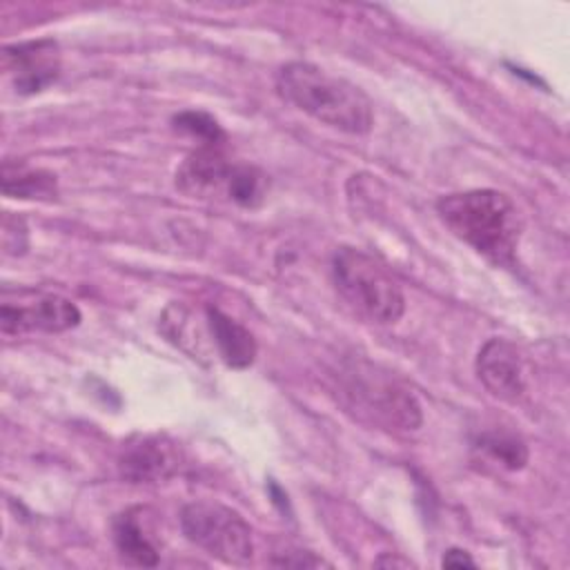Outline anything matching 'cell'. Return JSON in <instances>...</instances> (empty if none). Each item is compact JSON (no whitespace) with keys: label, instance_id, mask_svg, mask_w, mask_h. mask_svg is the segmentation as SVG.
I'll return each mask as SVG.
<instances>
[{"label":"cell","instance_id":"cell-15","mask_svg":"<svg viewBox=\"0 0 570 570\" xmlns=\"http://www.w3.org/2000/svg\"><path fill=\"white\" fill-rule=\"evenodd\" d=\"M267 176L254 165H234L227 198L240 207H258L267 196Z\"/></svg>","mask_w":570,"mask_h":570},{"label":"cell","instance_id":"cell-16","mask_svg":"<svg viewBox=\"0 0 570 570\" xmlns=\"http://www.w3.org/2000/svg\"><path fill=\"white\" fill-rule=\"evenodd\" d=\"M174 129L200 140V145H223L225 142V131L218 125V120L205 111L187 109L180 111L171 118Z\"/></svg>","mask_w":570,"mask_h":570},{"label":"cell","instance_id":"cell-17","mask_svg":"<svg viewBox=\"0 0 570 570\" xmlns=\"http://www.w3.org/2000/svg\"><path fill=\"white\" fill-rule=\"evenodd\" d=\"M441 563L445 566V568H474L476 563H474V559L465 552V550H459V548H450L445 554H443V559H441Z\"/></svg>","mask_w":570,"mask_h":570},{"label":"cell","instance_id":"cell-3","mask_svg":"<svg viewBox=\"0 0 570 570\" xmlns=\"http://www.w3.org/2000/svg\"><path fill=\"white\" fill-rule=\"evenodd\" d=\"M332 278L345 303L372 323L392 325L405 312V296L399 283L361 249H336L332 258Z\"/></svg>","mask_w":570,"mask_h":570},{"label":"cell","instance_id":"cell-11","mask_svg":"<svg viewBox=\"0 0 570 570\" xmlns=\"http://www.w3.org/2000/svg\"><path fill=\"white\" fill-rule=\"evenodd\" d=\"M205 323L212 343L216 345V354L227 367L245 370L254 363L258 345L254 334L245 325H240L236 318L214 305L205 307Z\"/></svg>","mask_w":570,"mask_h":570},{"label":"cell","instance_id":"cell-6","mask_svg":"<svg viewBox=\"0 0 570 570\" xmlns=\"http://www.w3.org/2000/svg\"><path fill=\"white\" fill-rule=\"evenodd\" d=\"M183 452L167 434H136L118 454V472L127 483H160L180 468Z\"/></svg>","mask_w":570,"mask_h":570},{"label":"cell","instance_id":"cell-14","mask_svg":"<svg viewBox=\"0 0 570 570\" xmlns=\"http://www.w3.org/2000/svg\"><path fill=\"white\" fill-rule=\"evenodd\" d=\"M474 448L483 452L488 459H492L503 470H521L528 463V445L525 441L510 430L492 428L483 430L474 439Z\"/></svg>","mask_w":570,"mask_h":570},{"label":"cell","instance_id":"cell-9","mask_svg":"<svg viewBox=\"0 0 570 570\" xmlns=\"http://www.w3.org/2000/svg\"><path fill=\"white\" fill-rule=\"evenodd\" d=\"M474 372L483 387L508 403H517L525 392V370L521 354L508 338H488L474 361Z\"/></svg>","mask_w":570,"mask_h":570},{"label":"cell","instance_id":"cell-5","mask_svg":"<svg viewBox=\"0 0 570 570\" xmlns=\"http://www.w3.org/2000/svg\"><path fill=\"white\" fill-rule=\"evenodd\" d=\"M343 392L356 410H363L387 430L412 432L423 423L414 394L370 365H352L343 376Z\"/></svg>","mask_w":570,"mask_h":570},{"label":"cell","instance_id":"cell-13","mask_svg":"<svg viewBox=\"0 0 570 570\" xmlns=\"http://www.w3.org/2000/svg\"><path fill=\"white\" fill-rule=\"evenodd\" d=\"M2 194L24 200H51L58 196V180L47 169L7 160L2 165Z\"/></svg>","mask_w":570,"mask_h":570},{"label":"cell","instance_id":"cell-12","mask_svg":"<svg viewBox=\"0 0 570 570\" xmlns=\"http://www.w3.org/2000/svg\"><path fill=\"white\" fill-rule=\"evenodd\" d=\"M111 537H114L116 550L129 563H136V566L158 563V550L142 525V508H127L125 512L116 514L111 523Z\"/></svg>","mask_w":570,"mask_h":570},{"label":"cell","instance_id":"cell-2","mask_svg":"<svg viewBox=\"0 0 570 570\" xmlns=\"http://www.w3.org/2000/svg\"><path fill=\"white\" fill-rule=\"evenodd\" d=\"M276 91L303 114L343 134L361 136L372 129L374 111L367 94L312 62H285L276 71Z\"/></svg>","mask_w":570,"mask_h":570},{"label":"cell","instance_id":"cell-4","mask_svg":"<svg viewBox=\"0 0 570 570\" xmlns=\"http://www.w3.org/2000/svg\"><path fill=\"white\" fill-rule=\"evenodd\" d=\"M180 530L187 541L223 563L245 566L254 557L249 523L227 505L212 501L187 503L180 510Z\"/></svg>","mask_w":570,"mask_h":570},{"label":"cell","instance_id":"cell-8","mask_svg":"<svg viewBox=\"0 0 570 570\" xmlns=\"http://www.w3.org/2000/svg\"><path fill=\"white\" fill-rule=\"evenodd\" d=\"M82 314L76 303L65 296L45 294L29 303H2L0 330L2 334H27V332H67L80 323Z\"/></svg>","mask_w":570,"mask_h":570},{"label":"cell","instance_id":"cell-7","mask_svg":"<svg viewBox=\"0 0 570 570\" xmlns=\"http://www.w3.org/2000/svg\"><path fill=\"white\" fill-rule=\"evenodd\" d=\"M2 67L18 94H38L53 85L60 76V47L53 38L7 45L2 49Z\"/></svg>","mask_w":570,"mask_h":570},{"label":"cell","instance_id":"cell-10","mask_svg":"<svg viewBox=\"0 0 570 570\" xmlns=\"http://www.w3.org/2000/svg\"><path fill=\"white\" fill-rule=\"evenodd\" d=\"M234 165L220 145H200L176 169V189L191 198H214L225 194Z\"/></svg>","mask_w":570,"mask_h":570},{"label":"cell","instance_id":"cell-1","mask_svg":"<svg viewBox=\"0 0 570 570\" xmlns=\"http://www.w3.org/2000/svg\"><path fill=\"white\" fill-rule=\"evenodd\" d=\"M436 214L445 227L494 265L512 267L523 232L514 200L499 189H468L441 196Z\"/></svg>","mask_w":570,"mask_h":570}]
</instances>
